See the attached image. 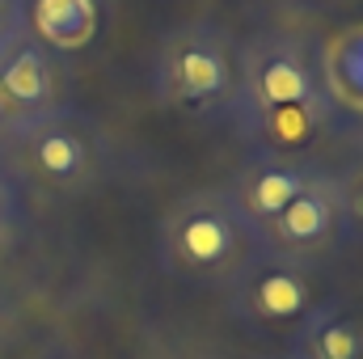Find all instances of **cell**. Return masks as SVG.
Here are the masks:
<instances>
[{"label":"cell","mask_w":363,"mask_h":359,"mask_svg":"<svg viewBox=\"0 0 363 359\" xmlns=\"http://www.w3.org/2000/svg\"><path fill=\"white\" fill-rule=\"evenodd\" d=\"M334 106L321 89L317 43L291 26H271L237 43V97L228 118L254 148L300 153L296 144L325 127Z\"/></svg>","instance_id":"1"},{"label":"cell","mask_w":363,"mask_h":359,"mask_svg":"<svg viewBox=\"0 0 363 359\" xmlns=\"http://www.w3.org/2000/svg\"><path fill=\"white\" fill-rule=\"evenodd\" d=\"M267 241L262 233L241 216V207L220 186L186 190L169 203V211L157 224V258L161 270L182 283H207L224 287L233 270L250 254H258Z\"/></svg>","instance_id":"2"},{"label":"cell","mask_w":363,"mask_h":359,"mask_svg":"<svg viewBox=\"0 0 363 359\" xmlns=\"http://www.w3.org/2000/svg\"><path fill=\"white\" fill-rule=\"evenodd\" d=\"M152 93L186 118H220L237 97V38L216 21H182L152 55Z\"/></svg>","instance_id":"3"},{"label":"cell","mask_w":363,"mask_h":359,"mask_svg":"<svg viewBox=\"0 0 363 359\" xmlns=\"http://www.w3.org/2000/svg\"><path fill=\"white\" fill-rule=\"evenodd\" d=\"M0 165L9 170L13 182H26L38 194L81 199L106 178L110 153H106V140L93 127L89 114L68 106V110H60L51 118L17 127Z\"/></svg>","instance_id":"4"},{"label":"cell","mask_w":363,"mask_h":359,"mask_svg":"<svg viewBox=\"0 0 363 359\" xmlns=\"http://www.w3.org/2000/svg\"><path fill=\"white\" fill-rule=\"evenodd\" d=\"M220 292H224V309L241 326H250V330H287V334L321 300L317 283H313V267L296 263L287 254H274L267 245L233 270V279Z\"/></svg>","instance_id":"5"},{"label":"cell","mask_w":363,"mask_h":359,"mask_svg":"<svg viewBox=\"0 0 363 359\" xmlns=\"http://www.w3.org/2000/svg\"><path fill=\"white\" fill-rule=\"evenodd\" d=\"M0 101L17 127L68 110V72L55 51H47L26 21L0 38Z\"/></svg>","instance_id":"6"},{"label":"cell","mask_w":363,"mask_h":359,"mask_svg":"<svg viewBox=\"0 0 363 359\" xmlns=\"http://www.w3.org/2000/svg\"><path fill=\"white\" fill-rule=\"evenodd\" d=\"M267 250L287 254L296 263L317 267L334 245H342V199H338V174L330 165H321L308 186L271 220V228L262 233Z\"/></svg>","instance_id":"7"},{"label":"cell","mask_w":363,"mask_h":359,"mask_svg":"<svg viewBox=\"0 0 363 359\" xmlns=\"http://www.w3.org/2000/svg\"><path fill=\"white\" fill-rule=\"evenodd\" d=\"M321 170L317 157H304V153H283V148H250L245 161L228 174L224 190L228 199L241 207V216L267 233L271 220L308 186V178Z\"/></svg>","instance_id":"8"},{"label":"cell","mask_w":363,"mask_h":359,"mask_svg":"<svg viewBox=\"0 0 363 359\" xmlns=\"http://www.w3.org/2000/svg\"><path fill=\"white\" fill-rule=\"evenodd\" d=\"M287 359H363V300L321 296L287 334Z\"/></svg>","instance_id":"9"},{"label":"cell","mask_w":363,"mask_h":359,"mask_svg":"<svg viewBox=\"0 0 363 359\" xmlns=\"http://www.w3.org/2000/svg\"><path fill=\"white\" fill-rule=\"evenodd\" d=\"M106 9H110V0H26L21 21L47 51L68 60L97 43Z\"/></svg>","instance_id":"10"},{"label":"cell","mask_w":363,"mask_h":359,"mask_svg":"<svg viewBox=\"0 0 363 359\" xmlns=\"http://www.w3.org/2000/svg\"><path fill=\"white\" fill-rule=\"evenodd\" d=\"M317 68L334 114L363 118V21H351L317 43Z\"/></svg>","instance_id":"11"},{"label":"cell","mask_w":363,"mask_h":359,"mask_svg":"<svg viewBox=\"0 0 363 359\" xmlns=\"http://www.w3.org/2000/svg\"><path fill=\"white\" fill-rule=\"evenodd\" d=\"M334 174L342 199V245H363V157Z\"/></svg>","instance_id":"12"},{"label":"cell","mask_w":363,"mask_h":359,"mask_svg":"<svg viewBox=\"0 0 363 359\" xmlns=\"http://www.w3.org/2000/svg\"><path fill=\"white\" fill-rule=\"evenodd\" d=\"M21 220L17 211V182L9 178V170L0 165V250L13 241V224Z\"/></svg>","instance_id":"13"},{"label":"cell","mask_w":363,"mask_h":359,"mask_svg":"<svg viewBox=\"0 0 363 359\" xmlns=\"http://www.w3.org/2000/svg\"><path fill=\"white\" fill-rule=\"evenodd\" d=\"M21 9H26V0H0V38L13 26H21Z\"/></svg>","instance_id":"14"},{"label":"cell","mask_w":363,"mask_h":359,"mask_svg":"<svg viewBox=\"0 0 363 359\" xmlns=\"http://www.w3.org/2000/svg\"><path fill=\"white\" fill-rule=\"evenodd\" d=\"M13 131H17V123H13V114L4 110V101H0V161H4V153H9V144H13Z\"/></svg>","instance_id":"15"}]
</instances>
